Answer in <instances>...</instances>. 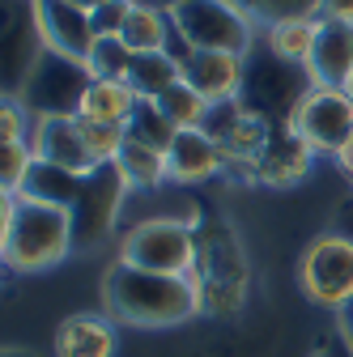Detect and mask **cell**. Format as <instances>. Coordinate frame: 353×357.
Here are the masks:
<instances>
[{
    "mask_svg": "<svg viewBox=\"0 0 353 357\" xmlns=\"http://www.w3.org/2000/svg\"><path fill=\"white\" fill-rule=\"evenodd\" d=\"M204 310L196 277H162L115 259L103 277V315L128 328H174Z\"/></svg>",
    "mask_w": 353,
    "mask_h": 357,
    "instance_id": "1",
    "label": "cell"
},
{
    "mask_svg": "<svg viewBox=\"0 0 353 357\" xmlns=\"http://www.w3.org/2000/svg\"><path fill=\"white\" fill-rule=\"evenodd\" d=\"M77 247L73 208L34 200V196H0V259L9 273H47L64 264Z\"/></svg>",
    "mask_w": 353,
    "mask_h": 357,
    "instance_id": "2",
    "label": "cell"
},
{
    "mask_svg": "<svg viewBox=\"0 0 353 357\" xmlns=\"http://www.w3.org/2000/svg\"><path fill=\"white\" fill-rule=\"evenodd\" d=\"M115 259L145 268V273H162V277H196L200 230L196 221H179V217H145L119 234Z\"/></svg>",
    "mask_w": 353,
    "mask_h": 357,
    "instance_id": "3",
    "label": "cell"
},
{
    "mask_svg": "<svg viewBox=\"0 0 353 357\" xmlns=\"http://www.w3.org/2000/svg\"><path fill=\"white\" fill-rule=\"evenodd\" d=\"M174 30H179L188 52H234L251 56L260 47V22L239 5V0H188L174 9Z\"/></svg>",
    "mask_w": 353,
    "mask_h": 357,
    "instance_id": "4",
    "label": "cell"
},
{
    "mask_svg": "<svg viewBox=\"0 0 353 357\" xmlns=\"http://www.w3.org/2000/svg\"><path fill=\"white\" fill-rule=\"evenodd\" d=\"M311 73L298 68V64H285L277 56L264 52V43L247 56V81H243V94L239 102L247 111H255L260 119H269L277 132H290V119L298 111V102L311 94Z\"/></svg>",
    "mask_w": 353,
    "mask_h": 357,
    "instance_id": "5",
    "label": "cell"
},
{
    "mask_svg": "<svg viewBox=\"0 0 353 357\" xmlns=\"http://www.w3.org/2000/svg\"><path fill=\"white\" fill-rule=\"evenodd\" d=\"M298 289L320 310H340L353 302V238L345 230H324L298 255Z\"/></svg>",
    "mask_w": 353,
    "mask_h": 357,
    "instance_id": "6",
    "label": "cell"
},
{
    "mask_svg": "<svg viewBox=\"0 0 353 357\" xmlns=\"http://www.w3.org/2000/svg\"><path fill=\"white\" fill-rule=\"evenodd\" d=\"M90 81H94V73L85 68V60L43 52V60L17 89V102L30 111V119H68V115H81Z\"/></svg>",
    "mask_w": 353,
    "mask_h": 357,
    "instance_id": "7",
    "label": "cell"
},
{
    "mask_svg": "<svg viewBox=\"0 0 353 357\" xmlns=\"http://www.w3.org/2000/svg\"><path fill=\"white\" fill-rule=\"evenodd\" d=\"M290 132L311 145L320 158H336L345 149V141L353 137V94L349 89H328V85H315L306 94L290 119Z\"/></svg>",
    "mask_w": 353,
    "mask_h": 357,
    "instance_id": "8",
    "label": "cell"
},
{
    "mask_svg": "<svg viewBox=\"0 0 353 357\" xmlns=\"http://www.w3.org/2000/svg\"><path fill=\"white\" fill-rule=\"evenodd\" d=\"M47 43L38 30L34 0H0V77H5V98H17V89L43 60Z\"/></svg>",
    "mask_w": 353,
    "mask_h": 357,
    "instance_id": "9",
    "label": "cell"
},
{
    "mask_svg": "<svg viewBox=\"0 0 353 357\" xmlns=\"http://www.w3.org/2000/svg\"><path fill=\"white\" fill-rule=\"evenodd\" d=\"M200 230V259H196V285L204 294V310L209 306H239L243 289H247V264L239 251V238L226 226H196Z\"/></svg>",
    "mask_w": 353,
    "mask_h": 357,
    "instance_id": "10",
    "label": "cell"
},
{
    "mask_svg": "<svg viewBox=\"0 0 353 357\" xmlns=\"http://www.w3.org/2000/svg\"><path fill=\"white\" fill-rule=\"evenodd\" d=\"M128 183L119 178L115 166H98L94 174H85L81 196L73 204V226H77V247H90L98 238H107V230L115 226V217L123 208Z\"/></svg>",
    "mask_w": 353,
    "mask_h": 357,
    "instance_id": "11",
    "label": "cell"
},
{
    "mask_svg": "<svg viewBox=\"0 0 353 357\" xmlns=\"http://www.w3.org/2000/svg\"><path fill=\"white\" fill-rule=\"evenodd\" d=\"M183 81L213 107L239 102L247 81V56L234 52H188L183 56Z\"/></svg>",
    "mask_w": 353,
    "mask_h": 357,
    "instance_id": "12",
    "label": "cell"
},
{
    "mask_svg": "<svg viewBox=\"0 0 353 357\" xmlns=\"http://www.w3.org/2000/svg\"><path fill=\"white\" fill-rule=\"evenodd\" d=\"M30 145H34V158L43 166H56L64 174H94V158L85 149V137H81V119L68 115V119H34V132H30Z\"/></svg>",
    "mask_w": 353,
    "mask_h": 357,
    "instance_id": "13",
    "label": "cell"
},
{
    "mask_svg": "<svg viewBox=\"0 0 353 357\" xmlns=\"http://www.w3.org/2000/svg\"><path fill=\"white\" fill-rule=\"evenodd\" d=\"M34 9H38V30H43L47 52L68 56V60H90L98 43L90 13L68 5V0H34Z\"/></svg>",
    "mask_w": 353,
    "mask_h": 357,
    "instance_id": "14",
    "label": "cell"
},
{
    "mask_svg": "<svg viewBox=\"0 0 353 357\" xmlns=\"http://www.w3.org/2000/svg\"><path fill=\"white\" fill-rule=\"evenodd\" d=\"M166 166H170V183H209L226 170V153L217 145L204 128H192V132H179L166 153Z\"/></svg>",
    "mask_w": 353,
    "mask_h": 357,
    "instance_id": "15",
    "label": "cell"
},
{
    "mask_svg": "<svg viewBox=\"0 0 353 357\" xmlns=\"http://www.w3.org/2000/svg\"><path fill=\"white\" fill-rule=\"evenodd\" d=\"M306 73H311V85H328V89L353 85V22L320 26V43H315V56L306 64Z\"/></svg>",
    "mask_w": 353,
    "mask_h": 357,
    "instance_id": "16",
    "label": "cell"
},
{
    "mask_svg": "<svg viewBox=\"0 0 353 357\" xmlns=\"http://www.w3.org/2000/svg\"><path fill=\"white\" fill-rule=\"evenodd\" d=\"M320 153L311 145H302L294 132H277V137L264 145V153L255 158V183L269 188H294L298 178L311 174V162Z\"/></svg>",
    "mask_w": 353,
    "mask_h": 357,
    "instance_id": "17",
    "label": "cell"
},
{
    "mask_svg": "<svg viewBox=\"0 0 353 357\" xmlns=\"http://www.w3.org/2000/svg\"><path fill=\"white\" fill-rule=\"evenodd\" d=\"M56 357H115L119 332L111 315H68L56 328Z\"/></svg>",
    "mask_w": 353,
    "mask_h": 357,
    "instance_id": "18",
    "label": "cell"
},
{
    "mask_svg": "<svg viewBox=\"0 0 353 357\" xmlns=\"http://www.w3.org/2000/svg\"><path fill=\"white\" fill-rule=\"evenodd\" d=\"M320 26H324V17H281V22L260 26V43L269 56L306 68L315 56V43H320Z\"/></svg>",
    "mask_w": 353,
    "mask_h": 357,
    "instance_id": "19",
    "label": "cell"
},
{
    "mask_svg": "<svg viewBox=\"0 0 353 357\" xmlns=\"http://www.w3.org/2000/svg\"><path fill=\"white\" fill-rule=\"evenodd\" d=\"M141 94L132 89L128 81H90L85 89V102H81V115L85 123H111V128H128L132 115L141 111Z\"/></svg>",
    "mask_w": 353,
    "mask_h": 357,
    "instance_id": "20",
    "label": "cell"
},
{
    "mask_svg": "<svg viewBox=\"0 0 353 357\" xmlns=\"http://www.w3.org/2000/svg\"><path fill=\"white\" fill-rule=\"evenodd\" d=\"M115 170H119V178L128 183V192H158L166 178H170L166 153L162 149H149L141 141H132V137H128L123 153L115 158Z\"/></svg>",
    "mask_w": 353,
    "mask_h": 357,
    "instance_id": "21",
    "label": "cell"
},
{
    "mask_svg": "<svg viewBox=\"0 0 353 357\" xmlns=\"http://www.w3.org/2000/svg\"><path fill=\"white\" fill-rule=\"evenodd\" d=\"M174 81H183V60L174 52H149V56H132V68H128V85L137 89L145 102L162 98Z\"/></svg>",
    "mask_w": 353,
    "mask_h": 357,
    "instance_id": "22",
    "label": "cell"
},
{
    "mask_svg": "<svg viewBox=\"0 0 353 357\" xmlns=\"http://www.w3.org/2000/svg\"><path fill=\"white\" fill-rule=\"evenodd\" d=\"M158 102V111L179 128V132H192V128H204V119H209V111H213V102H204L196 89L188 85V81H174L162 98H153Z\"/></svg>",
    "mask_w": 353,
    "mask_h": 357,
    "instance_id": "23",
    "label": "cell"
},
{
    "mask_svg": "<svg viewBox=\"0 0 353 357\" xmlns=\"http://www.w3.org/2000/svg\"><path fill=\"white\" fill-rule=\"evenodd\" d=\"M128 137H132V141H141V145H149V149L170 153L174 137H179V128H174V123L158 111V102H141V111L132 115V123H128Z\"/></svg>",
    "mask_w": 353,
    "mask_h": 357,
    "instance_id": "24",
    "label": "cell"
},
{
    "mask_svg": "<svg viewBox=\"0 0 353 357\" xmlns=\"http://www.w3.org/2000/svg\"><path fill=\"white\" fill-rule=\"evenodd\" d=\"M34 145L30 141H13V145H0V192L5 196H22L26 192V178L34 170Z\"/></svg>",
    "mask_w": 353,
    "mask_h": 357,
    "instance_id": "25",
    "label": "cell"
},
{
    "mask_svg": "<svg viewBox=\"0 0 353 357\" xmlns=\"http://www.w3.org/2000/svg\"><path fill=\"white\" fill-rule=\"evenodd\" d=\"M85 68L94 73V81H128L132 68V52L123 47V38H98Z\"/></svg>",
    "mask_w": 353,
    "mask_h": 357,
    "instance_id": "26",
    "label": "cell"
},
{
    "mask_svg": "<svg viewBox=\"0 0 353 357\" xmlns=\"http://www.w3.org/2000/svg\"><path fill=\"white\" fill-rule=\"evenodd\" d=\"M239 5L260 22H281V17H320V0H239Z\"/></svg>",
    "mask_w": 353,
    "mask_h": 357,
    "instance_id": "27",
    "label": "cell"
},
{
    "mask_svg": "<svg viewBox=\"0 0 353 357\" xmlns=\"http://www.w3.org/2000/svg\"><path fill=\"white\" fill-rule=\"evenodd\" d=\"M30 132H34V119H30V111H26L17 98H5V102H0V145L30 141Z\"/></svg>",
    "mask_w": 353,
    "mask_h": 357,
    "instance_id": "28",
    "label": "cell"
},
{
    "mask_svg": "<svg viewBox=\"0 0 353 357\" xmlns=\"http://www.w3.org/2000/svg\"><path fill=\"white\" fill-rule=\"evenodd\" d=\"M128 13H132V0H111V5H103L98 13H90L94 34H98V38H119V30H123Z\"/></svg>",
    "mask_w": 353,
    "mask_h": 357,
    "instance_id": "29",
    "label": "cell"
},
{
    "mask_svg": "<svg viewBox=\"0 0 353 357\" xmlns=\"http://www.w3.org/2000/svg\"><path fill=\"white\" fill-rule=\"evenodd\" d=\"M324 22H353V0H320Z\"/></svg>",
    "mask_w": 353,
    "mask_h": 357,
    "instance_id": "30",
    "label": "cell"
},
{
    "mask_svg": "<svg viewBox=\"0 0 353 357\" xmlns=\"http://www.w3.org/2000/svg\"><path fill=\"white\" fill-rule=\"evenodd\" d=\"M332 162H336V170H340V174L349 178V183H353V137L345 141V149H340V153H336Z\"/></svg>",
    "mask_w": 353,
    "mask_h": 357,
    "instance_id": "31",
    "label": "cell"
},
{
    "mask_svg": "<svg viewBox=\"0 0 353 357\" xmlns=\"http://www.w3.org/2000/svg\"><path fill=\"white\" fill-rule=\"evenodd\" d=\"M336 332H340V336H345V344L353 349V302H349V306L340 310V315H336Z\"/></svg>",
    "mask_w": 353,
    "mask_h": 357,
    "instance_id": "32",
    "label": "cell"
},
{
    "mask_svg": "<svg viewBox=\"0 0 353 357\" xmlns=\"http://www.w3.org/2000/svg\"><path fill=\"white\" fill-rule=\"evenodd\" d=\"M324 353H328V357H353V349L345 344V336H340V332H332V336H328V344H324Z\"/></svg>",
    "mask_w": 353,
    "mask_h": 357,
    "instance_id": "33",
    "label": "cell"
},
{
    "mask_svg": "<svg viewBox=\"0 0 353 357\" xmlns=\"http://www.w3.org/2000/svg\"><path fill=\"white\" fill-rule=\"evenodd\" d=\"M132 5H149V9H162V13H174V9H183L188 0H132Z\"/></svg>",
    "mask_w": 353,
    "mask_h": 357,
    "instance_id": "34",
    "label": "cell"
},
{
    "mask_svg": "<svg viewBox=\"0 0 353 357\" xmlns=\"http://www.w3.org/2000/svg\"><path fill=\"white\" fill-rule=\"evenodd\" d=\"M336 230H345V234L353 238V200H349V204H345V208L336 213Z\"/></svg>",
    "mask_w": 353,
    "mask_h": 357,
    "instance_id": "35",
    "label": "cell"
},
{
    "mask_svg": "<svg viewBox=\"0 0 353 357\" xmlns=\"http://www.w3.org/2000/svg\"><path fill=\"white\" fill-rule=\"evenodd\" d=\"M68 5H77V9H85V13H98L103 5H111V0H68Z\"/></svg>",
    "mask_w": 353,
    "mask_h": 357,
    "instance_id": "36",
    "label": "cell"
},
{
    "mask_svg": "<svg viewBox=\"0 0 353 357\" xmlns=\"http://www.w3.org/2000/svg\"><path fill=\"white\" fill-rule=\"evenodd\" d=\"M5 357H30V353H17V349H9V353H5Z\"/></svg>",
    "mask_w": 353,
    "mask_h": 357,
    "instance_id": "37",
    "label": "cell"
},
{
    "mask_svg": "<svg viewBox=\"0 0 353 357\" xmlns=\"http://www.w3.org/2000/svg\"><path fill=\"white\" fill-rule=\"evenodd\" d=\"M311 357H328V353H324V349H315V353H311Z\"/></svg>",
    "mask_w": 353,
    "mask_h": 357,
    "instance_id": "38",
    "label": "cell"
},
{
    "mask_svg": "<svg viewBox=\"0 0 353 357\" xmlns=\"http://www.w3.org/2000/svg\"><path fill=\"white\" fill-rule=\"evenodd\" d=\"M349 94H353V85H349Z\"/></svg>",
    "mask_w": 353,
    "mask_h": 357,
    "instance_id": "39",
    "label": "cell"
}]
</instances>
